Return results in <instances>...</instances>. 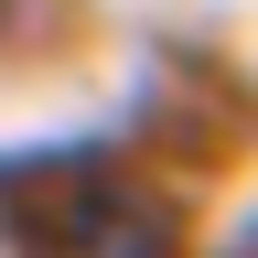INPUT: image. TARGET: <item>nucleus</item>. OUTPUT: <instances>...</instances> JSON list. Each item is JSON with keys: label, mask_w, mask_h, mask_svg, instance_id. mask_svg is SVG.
Wrapping results in <instances>:
<instances>
[{"label": "nucleus", "mask_w": 258, "mask_h": 258, "mask_svg": "<svg viewBox=\"0 0 258 258\" xmlns=\"http://www.w3.org/2000/svg\"><path fill=\"white\" fill-rule=\"evenodd\" d=\"M11 226H22V258H183V205L118 161H76V172L22 183Z\"/></svg>", "instance_id": "f257e3e1"}, {"label": "nucleus", "mask_w": 258, "mask_h": 258, "mask_svg": "<svg viewBox=\"0 0 258 258\" xmlns=\"http://www.w3.org/2000/svg\"><path fill=\"white\" fill-rule=\"evenodd\" d=\"M11 11H22V0H0V43H11Z\"/></svg>", "instance_id": "f03ea898"}]
</instances>
